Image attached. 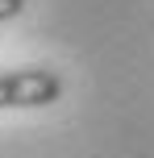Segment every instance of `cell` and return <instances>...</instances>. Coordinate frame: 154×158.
<instances>
[{"label": "cell", "instance_id": "1", "mask_svg": "<svg viewBox=\"0 0 154 158\" xmlns=\"http://www.w3.org/2000/svg\"><path fill=\"white\" fill-rule=\"evenodd\" d=\"M58 96H63L58 71H46V67L0 71V108H46Z\"/></svg>", "mask_w": 154, "mask_h": 158}, {"label": "cell", "instance_id": "2", "mask_svg": "<svg viewBox=\"0 0 154 158\" xmlns=\"http://www.w3.org/2000/svg\"><path fill=\"white\" fill-rule=\"evenodd\" d=\"M21 13H25V0H0V25L13 21V17H21Z\"/></svg>", "mask_w": 154, "mask_h": 158}]
</instances>
